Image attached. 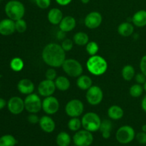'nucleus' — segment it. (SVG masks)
<instances>
[{
	"label": "nucleus",
	"instance_id": "nucleus-1",
	"mask_svg": "<svg viewBox=\"0 0 146 146\" xmlns=\"http://www.w3.org/2000/svg\"><path fill=\"white\" fill-rule=\"evenodd\" d=\"M41 56L46 64L52 68H59L66 60V51L59 44L50 43L45 46Z\"/></svg>",
	"mask_w": 146,
	"mask_h": 146
},
{
	"label": "nucleus",
	"instance_id": "nucleus-2",
	"mask_svg": "<svg viewBox=\"0 0 146 146\" xmlns=\"http://www.w3.org/2000/svg\"><path fill=\"white\" fill-rule=\"evenodd\" d=\"M88 71L94 76H101L108 69V63L103 57L98 55L91 56L86 62Z\"/></svg>",
	"mask_w": 146,
	"mask_h": 146
},
{
	"label": "nucleus",
	"instance_id": "nucleus-3",
	"mask_svg": "<svg viewBox=\"0 0 146 146\" xmlns=\"http://www.w3.org/2000/svg\"><path fill=\"white\" fill-rule=\"evenodd\" d=\"M6 15L13 21L23 19L25 14L24 5L18 0H10L6 4L4 7Z\"/></svg>",
	"mask_w": 146,
	"mask_h": 146
},
{
	"label": "nucleus",
	"instance_id": "nucleus-4",
	"mask_svg": "<svg viewBox=\"0 0 146 146\" xmlns=\"http://www.w3.org/2000/svg\"><path fill=\"white\" fill-rule=\"evenodd\" d=\"M83 128L90 132L99 131L101 124V118L94 112H88L83 116L81 119Z\"/></svg>",
	"mask_w": 146,
	"mask_h": 146
},
{
	"label": "nucleus",
	"instance_id": "nucleus-5",
	"mask_svg": "<svg viewBox=\"0 0 146 146\" xmlns=\"http://www.w3.org/2000/svg\"><path fill=\"white\" fill-rule=\"evenodd\" d=\"M63 70L64 72L71 77L78 78L82 75L84 68L81 63L74 58L66 59L62 65Z\"/></svg>",
	"mask_w": 146,
	"mask_h": 146
},
{
	"label": "nucleus",
	"instance_id": "nucleus-6",
	"mask_svg": "<svg viewBox=\"0 0 146 146\" xmlns=\"http://www.w3.org/2000/svg\"><path fill=\"white\" fill-rule=\"evenodd\" d=\"M135 138V130L130 125H123L119 128L115 133V138L121 144H128Z\"/></svg>",
	"mask_w": 146,
	"mask_h": 146
},
{
	"label": "nucleus",
	"instance_id": "nucleus-7",
	"mask_svg": "<svg viewBox=\"0 0 146 146\" xmlns=\"http://www.w3.org/2000/svg\"><path fill=\"white\" fill-rule=\"evenodd\" d=\"M25 109L30 113H37L42 109V101L37 94H31L24 99Z\"/></svg>",
	"mask_w": 146,
	"mask_h": 146
},
{
	"label": "nucleus",
	"instance_id": "nucleus-8",
	"mask_svg": "<svg viewBox=\"0 0 146 146\" xmlns=\"http://www.w3.org/2000/svg\"><path fill=\"white\" fill-rule=\"evenodd\" d=\"M84 106L81 101L78 99H72L68 101L65 106V112L71 118L78 117L84 113Z\"/></svg>",
	"mask_w": 146,
	"mask_h": 146
},
{
	"label": "nucleus",
	"instance_id": "nucleus-9",
	"mask_svg": "<svg viewBox=\"0 0 146 146\" xmlns=\"http://www.w3.org/2000/svg\"><path fill=\"white\" fill-rule=\"evenodd\" d=\"M74 145L76 146H90L94 142L92 133L86 130L76 131L73 137Z\"/></svg>",
	"mask_w": 146,
	"mask_h": 146
},
{
	"label": "nucleus",
	"instance_id": "nucleus-10",
	"mask_svg": "<svg viewBox=\"0 0 146 146\" xmlns=\"http://www.w3.org/2000/svg\"><path fill=\"white\" fill-rule=\"evenodd\" d=\"M86 101L92 106H97L101 104L104 98L102 89L98 86H92L86 91Z\"/></svg>",
	"mask_w": 146,
	"mask_h": 146
},
{
	"label": "nucleus",
	"instance_id": "nucleus-11",
	"mask_svg": "<svg viewBox=\"0 0 146 146\" xmlns=\"http://www.w3.org/2000/svg\"><path fill=\"white\" fill-rule=\"evenodd\" d=\"M59 101L56 97H45L42 101V109L47 115H54L58 112L59 109Z\"/></svg>",
	"mask_w": 146,
	"mask_h": 146
},
{
	"label": "nucleus",
	"instance_id": "nucleus-12",
	"mask_svg": "<svg viewBox=\"0 0 146 146\" xmlns=\"http://www.w3.org/2000/svg\"><path fill=\"white\" fill-rule=\"evenodd\" d=\"M7 108L11 114L19 115L25 109L24 100L18 96L11 97L7 102Z\"/></svg>",
	"mask_w": 146,
	"mask_h": 146
},
{
	"label": "nucleus",
	"instance_id": "nucleus-13",
	"mask_svg": "<svg viewBox=\"0 0 146 146\" xmlns=\"http://www.w3.org/2000/svg\"><path fill=\"white\" fill-rule=\"evenodd\" d=\"M55 82L51 80L45 79L41 81L38 86V92L40 96L43 97L51 96L56 91Z\"/></svg>",
	"mask_w": 146,
	"mask_h": 146
},
{
	"label": "nucleus",
	"instance_id": "nucleus-14",
	"mask_svg": "<svg viewBox=\"0 0 146 146\" xmlns=\"http://www.w3.org/2000/svg\"><path fill=\"white\" fill-rule=\"evenodd\" d=\"M103 21L102 15L98 11H92L87 14L84 23L87 28L90 29H95L101 26Z\"/></svg>",
	"mask_w": 146,
	"mask_h": 146
},
{
	"label": "nucleus",
	"instance_id": "nucleus-15",
	"mask_svg": "<svg viewBox=\"0 0 146 146\" xmlns=\"http://www.w3.org/2000/svg\"><path fill=\"white\" fill-rule=\"evenodd\" d=\"M16 31L15 21L11 19H4L0 21V34L9 36Z\"/></svg>",
	"mask_w": 146,
	"mask_h": 146
},
{
	"label": "nucleus",
	"instance_id": "nucleus-16",
	"mask_svg": "<svg viewBox=\"0 0 146 146\" xmlns=\"http://www.w3.org/2000/svg\"><path fill=\"white\" fill-rule=\"evenodd\" d=\"M17 89L21 94L29 95L34 92V84L32 81L28 78H23L18 82Z\"/></svg>",
	"mask_w": 146,
	"mask_h": 146
},
{
	"label": "nucleus",
	"instance_id": "nucleus-17",
	"mask_svg": "<svg viewBox=\"0 0 146 146\" xmlns=\"http://www.w3.org/2000/svg\"><path fill=\"white\" fill-rule=\"evenodd\" d=\"M39 125L44 132L51 133L56 128V123L54 120L48 115H44L39 120Z\"/></svg>",
	"mask_w": 146,
	"mask_h": 146
},
{
	"label": "nucleus",
	"instance_id": "nucleus-18",
	"mask_svg": "<svg viewBox=\"0 0 146 146\" xmlns=\"http://www.w3.org/2000/svg\"><path fill=\"white\" fill-rule=\"evenodd\" d=\"M76 26V21L75 18L71 16H66L64 17L60 22L59 29L66 33L69 32L74 29Z\"/></svg>",
	"mask_w": 146,
	"mask_h": 146
},
{
	"label": "nucleus",
	"instance_id": "nucleus-19",
	"mask_svg": "<svg viewBox=\"0 0 146 146\" xmlns=\"http://www.w3.org/2000/svg\"><path fill=\"white\" fill-rule=\"evenodd\" d=\"M47 18L51 24L57 25L60 24L62 19L64 18V16L61 9L58 8H52L48 11Z\"/></svg>",
	"mask_w": 146,
	"mask_h": 146
},
{
	"label": "nucleus",
	"instance_id": "nucleus-20",
	"mask_svg": "<svg viewBox=\"0 0 146 146\" xmlns=\"http://www.w3.org/2000/svg\"><path fill=\"white\" fill-rule=\"evenodd\" d=\"M132 21L137 27H144L146 26V10L142 9L136 11L132 17Z\"/></svg>",
	"mask_w": 146,
	"mask_h": 146
},
{
	"label": "nucleus",
	"instance_id": "nucleus-21",
	"mask_svg": "<svg viewBox=\"0 0 146 146\" xmlns=\"http://www.w3.org/2000/svg\"><path fill=\"white\" fill-rule=\"evenodd\" d=\"M124 111L121 106L117 105L111 106L108 110V115L111 119L117 121L123 117Z\"/></svg>",
	"mask_w": 146,
	"mask_h": 146
},
{
	"label": "nucleus",
	"instance_id": "nucleus-22",
	"mask_svg": "<svg viewBox=\"0 0 146 146\" xmlns=\"http://www.w3.org/2000/svg\"><path fill=\"white\" fill-rule=\"evenodd\" d=\"M134 31V27L131 22H123L118 26V33L121 36L124 37H128L132 35Z\"/></svg>",
	"mask_w": 146,
	"mask_h": 146
},
{
	"label": "nucleus",
	"instance_id": "nucleus-23",
	"mask_svg": "<svg viewBox=\"0 0 146 146\" xmlns=\"http://www.w3.org/2000/svg\"><path fill=\"white\" fill-rule=\"evenodd\" d=\"M92 79L87 75H81L77 78V86L82 91H87L88 88L92 86Z\"/></svg>",
	"mask_w": 146,
	"mask_h": 146
},
{
	"label": "nucleus",
	"instance_id": "nucleus-24",
	"mask_svg": "<svg viewBox=\"0 0 146 146\" xmlns=\"http://www.w3.org/2000/svg\"><path fill=\"white\" fill-rule=\"evenodd\" d=\"M113 129V123L110 120H104L101 121L99 131L101 132L102 137L105 139H108L111 137V131Z\"/></svg>",
	"mask_w": 146,
	"mask_h": 146
},
{
	"label": "nucleus",
	"instance_id": "nucleus-25",
	"mask_svg": "<svg viewBox=\"0 0 146 146\" xmlns=\"http://www.w3.org/2000/svg\"><path fill=\"white\" fill-rule=\"evenodd\" d=\"M54 82H55V85L57 89L61 91H67L71 86L69 80L64 76H60L57 77Z\"/></svg>",
	"mask_w": 146,
	"mask_h": 146
},
{
	"label": "nucleus",
	"instance_id": "nucleus-26",
	"mask_svg": "<svg viewBox=\"0 0 146 146\" xmlns=\"http://www.w3.org/2000/svg\"><path fill=\"white\" fill-rule=\"evenodd\" d=\"M56 142L58 146H69L71 142V136L65 131L60 132L57 135Z\"/></svg>",
	"mask_w": 146,
	"mask_h": 146
},
{
	"label": "nucleus",
	"instance_id": "nucleus-27",
	"mask_svg": "<svg viewBox=\"0 0 146 146\" xmlns=\"http://www.w3.org/2000/svg\"><path fill=\"white\" fill-rule=\"evenodd\" d=\"M88 41H89V38H88V34L83 31L77 32L74 36V42L78 46H86L89 42Z\"/></svg>",
	"mask_w": 146,
	"mask_h": 146
},
{
	"label": "nucleus",
	"instance_id": "nucleus-28",
	"mask_svg": "<svg viewBox=\"0 0 146 146\" xmlns=\"http://www.w3.org/2000/svg\"><path fill=\"white\" fill-rule=\"evenodd\" d=\"M135 68L131 65H126L122 69V77L124 80L130 81L135 77Z\"/></svg>",
	"mask_w": 146,
	"mask_h": 146
},
{
	"label": "nucleus",
	"instance_id": "nucleus-29",
	"mask_svg": "<svg viewBox=\"0 0 146 146\" xmlns=\"http://www.w3.org/2000/svg\"><path fill=\"white\" fill-rule=\"evenodd\" d=\"M17 141L12 135L7 134L0 138V146H15Z\"/></svg>",
	"mask_w": 146,
	"mask_h": 146
},
{
	"label": "nucleus",
	"instance_id": "nucleus-30",
	"mask_svg": "<svg viewBox=\"0 0 146 146\" xmlns=\"http://www.w3.org/2000/svg\"><path fill=\"white\" fill-rule=\"evenodd\" d=\"M24 61L21 58H19V57H15L10 61V68L12 71H16V72L21 71L24 68Z\"/></svg>",
	"mask_w": 146,
	"mask_h": 146
},
{
	"label": "nucleus",
	"instance_id": "nucleus-31",
	"mask_svg": "<svg viewBox=\"0 0 146 146\" xmlns=\"http://www.w3.org/2000/svg\"><path fill=\"white\" fill-rule=\"evenodd\" d=\"M81 126H82L81 120H80L78 117L71 118L68 122V129L71 131H74V132L79 131Z\"/></svg>",
	"mask_w": 146,
	"mask_h": 146
},
{
	"label": "nucleus",
	"instance_id": "nucleus-32",
	"mask_svg": "<svg viewBox=\"0 0 146 146\" xmlns=\"http://www.w3.org/2000/svg\"><path fill=\"white\" fill-rule=\"evenodd\" d=\"M143 86H142L141 84H133V85L130 88L129 93L130 95L132 97H133V98H138V97H140L142 95L143 93Z\"/></svg>",
	"mask_w": 146,
	"mask_h": 146
},
{
	"label": "nucleus",
	"instance_id": "nucleus-33",
	"mask_svg": "<svg viewBox=\"0 0 146 146\" xmlns=\"http://www.w3.org/2000/svg\"><path fill=\"white\" fill-rule=\"evenodd\" d=\"M86 49L87 53L91 56L96 55L99 50V46L95 41H89L86 45Z\"/></svg>",
	"mask_w": 146,
	"mask_h": 146
},
{
	"label": "nucleus",
	"instance_id": "nucleus-34",
	"mask_svg": "<svg viewBox=\"0 0 146 146\" xmlns=\"http://www.w3.org/2000/svg\"><path fill=\"white\" fill-rule=\"evenodd\" d=\"M15 28L16 31L18 33H24L27 29V24L26 21L23 19L15 21Z\"/></svg>",
	"mask_w": 146,
	"mask_h": 146
},
{
	"label": "nucleus",
	"instance_id": "nucleus-35",
	"mask_svg": "<svg viewBox=\"0 0 146 146\" xmlns=\"http://www.w3.org/2000/svg\"><path fill=\"white\" fill-rule=\"evenodd\" d=\"M61 46L66 52L70 51L71 50H72L73 47H74V41L71 40V38H65L62 41V44Z\"/></svg>",
	"mask_w": 146,
	"mask_h": 146
},
{
	"label": "nucleus",
	"instance_id": "nucleus-36",
	"mask_svg": "<svg viewBox=\"0 0 146 146\" xmlns=\"http://www.w3.org/2000/svg\"><path fill=\"white\" fill-rule=\"evenodd\" d=\"M34 1L37 7L41 9H46L48 8L51 3V0H34Z\"/></svg>",
	"mask_w": 146,
	"mask_h": 146
},
{
	"label": "nucleus",
	"instance_id": "nucleus-37",
	"mask_svg": "<svg viewBox=\"0 0 146 146\" xmlns=\"http://www.w3.org/2000/svg\"><path fill=\"white\" fill-rule=\"evenodd\" d=\"M45 76L46 79L55 81L56 78H57V73L54 68H50L46 72Z\"/></svg>",
	"mask_w": 146,
	"mask_h": 146
},
{
	"label": "nucleus",
	"instance_id": "nucleus-38",
	"mask_svg": "<svg viewBox=\"0 0 146 146\" xmlns=\"http://www.w3.org/2000/svg\"><path fill=\"white\" fill-rule=\"evenodd\" d=\"M135 138H136L137 141L140 144L142 145H145L146 144V133L143 132H140L135 135Z\"/></svg>",
	"mask_w": 146,
	"mask_h": 146
},
{
	"label": "nucleus",
	"instance_id": "nucleus-39",
	"mask_svg": "<svg viewBox=\"0 0 146 146\" xmlns=\"http://www.w3.org/2000/svg\"><path fill=\"white\" fill-rule=\"evenodd\" d=\"M134 78H135V80L137 82V84H141V85L145 84L146 81V76L142 72L138 73L137 74H135Z\"/></svg>",
	"mask_w": 146,
	"mask_h": 146
},
{
	"label": "nucleus",
	"instance_id": "nucleus-40",
	"mask_svg": "<svg viewBox=\"0 0 146 146\" xmlns=\"http://www.w3.org/2000/svg\"><path fill=\"white\" fill-rule=\"evenodd\" d=\"M27 120L31 124H37L39 123L40 118L36 113H30V115L27 117Z\"/></svg>",
	"mask_w": 146,
	"mask_h": 146
},
{
	"label": "nucleus",
	"instance_id": "nucleus-41",
	"mask_svg": "<svg viewBox=\"0 0 146 146\" xmlns=\"http://www.w3.org/2000/svg\"><path fill=\"white\" fill-rule=\"evenodd\" d=\"M140 68L143 74L146 76V55L142 57L140 62Z\"/></svg>",
	"mask_w": 146,
	"mask_h": 146
},
{
	"label": "nucleus",
	"instance_id": "nucleus-42",
	"mask_svg": "<svg viewBox=\"0 0 146 146\" xmlns=\"http://www.w3.org/2000/svg\"><path fill=\"white\" fill-rule=\"evenodd\" d=\"M56 1L60 6H67L72 1V0H56Z\"/></svg>",
	"mask_w": 146,
	"mask_h": 146
},
{
	"label": "nucleus",
	"instance_id": "nucleus-43",
	"mask_svg": "<svg viewBox=\"0 0 146 146\" xmlns=\"http://www.w3.org/2000/svg\"><path fill=\"white\" fill-rule=\"evenodd\" d=\"M56 37L58 40H64L66 38V32L59 29L56 34Z\"/></svg>",
	"mask_w": 146,
	"mask_h": 146
},
{
	"label": "nucleus",
	"instance_id": "nucleus-44",
	"mask_svg": "<svg viewBox=\"0 0 146 146\" xmlns=\"http://www.w3.org/2000/svg\"><path fill=\"white\" fill-rule=\"evenodd\" d=\"M6 106H7V103L5 99L2 98H0V110H2L5 108Z\"/></svg>",
	"mask_w": 146,
	"mask_h": 146
},
{
	"label": "nucleus",
	"instance_id": "nucleus-45",
	"mask_svg": "<svg viewBox=\"0 0 146 146\" xmlns=\"http://www.w3.org/2000/svg\"><path fill=\"white\" fill-rule=\"evenodd\" d=\"M141 107H142V109L146 113V96L143 98L142 102H141Z\"/></svg>",
	"mask_w": 146,
	"mask_h": 146
},
{
	"label": "nucleus",
	"instance_id": "nucleus-46",
	"mask_svg": "<svg viewBox=\"0 0 146 146\" xmlns=\"http://www.w3.org/2000/svg\"><path fill=\"white\" fill-rule=\"evenodd\" d=\"M81 1L83 3V4H88V3H89L90 0H81Z\"/></svg>",
	"mask_w": 146,
	"mask_h": 146
},
{
	"label": "nucleus",
	"instance_id": "nucleus-47",
	"mask_svg": "<svg viewBox=\"0 0 146 146\" xmlns=\"http://www.w3.org/2000/svg\"><path fill=\"white\" fill-rule=\"evenodd\" d=\"M142 131L146 133V124H144V125L142 126Z\"/></svg>",
	"mask_w": 146,
	"mask_h": 146
},
{
	"label": "nucleus",
	"instance_id": "nucleus-48",
	"mask_svg": "<svg viewBox=\"0 0 146 146\" xmlns=\"http://www.w3.org/2000/svg\"><path fill=\"white\" fill-rule=\"evenodd\" d=\"M143 88H144V91H145L146 92V81H145V84H143Z\"/></svg>",
	"mask_w": 146,
	"mask_h": 146
},
{
	"label": "nucleus",
	"instance_id": "nucleus-49",
	"mask_svg": "<svg viewBox=\"0 0 146 146\" xmlns=\"http://www.w3.org/2000/svg\"><path fill=\"white\" fill-rule=\"evenodd\" d=\"M71 146H76V145H71Z\"/></svg>",
	"mask_w": 146,
	"mask_h": 146
},
{
	"label": "nucleus",
	"instance_id": "nucleus-50",
	"mask_svg": "<svg viewBox=\"0 0 146 146\" xmlns=\"http://www.w3.org/2000/svg\"><path fill=\"white\" fill-rule=\"evenodd\" d=\"M1 0H0V4H1Z\"/></svg>",
	"mask_w": 146,
	"mask_h": 146
}]
</instances>
